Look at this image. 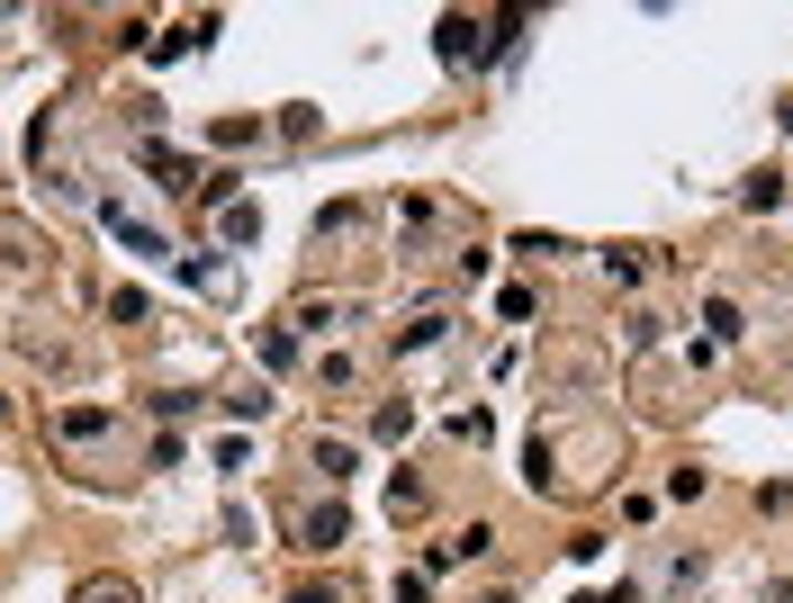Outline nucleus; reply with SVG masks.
<instances>
[{"label":"nucleus","instance_id":"nucleus-20","mask_svg":"<svg viewBox=\"0 0 793 603\" xmlns=\"http://www.w3.org/2000/svg\"><path fill=\"white\" fill-rule=\"evenodd\" d=\"M577 603H631V585H614V594H577Z\"/></svg>","mask_w":793,"mask_h":603},{"label":"nucleus","instance_id":"nucleus-10","mask_svg":"<svg viewBox=\"0 0 793 603\" xmlns=\"http://www.w3.org/2000/svg\"><path fill=\"white\" fill-rule=\"evenodd\" d=\"M740 208H784V171H758V180H740Z\"/></svg>","mask_w":793,"mask_h":603},{"label":"nucleus","instance_id":"nucleus-18","mask_svg":"<svg viewBox=\"0 0 793 603\" xmlns=\"http://www.w3.org/2000/svg\"><path fill=\"white\" fill-rule=\"evenodd\" d=\"M109 315L117 324H145V289H109Z\"/></svg>","mask_w":793,"mask_h":603},{"label":"nucleus","instance_id":"nucleus-4","mask_svg":"<svg viewBox=\"0 0 793 603\" xmlns=\"http://www.w3.org/2000/svg\"><path fill=\"white\" fill-rule=\"evenodd\" d=\"M343 531H352L343 505H307V513H298V550H343Z\"/></svg>","mask_w":793,"mask_h":603},{"label":"nucleus","instance_id":"nucleus-8","mask_svg":"<svg viewBox=\"0 0 793 603\" xmlns=\"http://www.w3.org/2000/svg\"><path fill=\"white\" fill-rule=\"evenodd\" d=\"M370 433H379V441H406V433H415V406H406V396H388V406L370 415Z\"/></svg>","mask_w":793,"mask_h":603},{"label":"nucleus","instance_id":"nucleus-3","mask_svg":"<svg viewBox=\"0 0 793 603\" xmlns=\"http://www.w3.org/2000/svg\"><path fill=\"white\" fill-rule=\"evenodd\" d=\"M136 154H145V171H154V180H163V189H172V198H198V180H208V171H198V163H189V154H172V145H154V136H145V145H136Z\"/></svg>","mask_w":793,"mask_h":603},{"label":"nucleus","instance_id":"nucleus-12","mask_svg":"<svg viewBox=\"0 0 793 603\" xmlns=\"http://www.w3.org/2000/svg\"><path fill=\"white\" fill-rule=\"evenodd\" d=\"M703 324H712V343H740V333H749V324H740V306H731V298H712V306H703Z\"/></svg>","mask_w":793,"mask_h":603},{"label":"nucleus","instance_id":"nucleus-16","mask_svg":"<svg viewBox=\"0 0 793 603\" xmlns=\"http://www.w3.org/2000/svg\"><path fill=\"white\" fill-rule=\"evenodd\" d=\"M442 333H451V324H442V315H415V324H406V333H396V352H424V343H442Z\"/></svg>","mask_w":793,"mask_h":603},{"label":"nucleus","instance_id":"nucleus-5","mask_svg":"<svg viewBox=\"0 0 793 603\" xmlns=\"http://www.w3.org/2000/svg\"><path fill=\"white\" fill-rule=\"evenodd\" d=\"M54 433H63V441H109L117 424H109V406H63V415H54Z\"/></svg>","mask_w":793,"mask_h":603},{"label":"nucleus","instance_id":"nucleus-11","mask_svg":"<svg viewBox=\"0 0 793 603\" xmlns=\"http://www.w3.org/2000/svg\"><path fill=\"white\" fill-rule=\"evenodd\" d=\"M640 271H649V261H640V243H614V252H605V280H614V289H631Z\"/></svg>","mask_w":793,"mask_h":603},{"label":"nucleus","instance_id":"nucleus-2","mask_svg":"<svg viewBox=\"0 0 793 603\" xmlns=\"http://www.w3.org/2000/svg\"><path fill=\"white\" fill-rule=\"evenodd\" d=\"M100 226H109V235H117L126 252H145V261H163V271H172V261H181V252H172V243H163V235H154V226L136 217V208H117V198H100Z\"/></svg>","mask_w":793,"mask_h":603},{"label":"nucleus","instance_id":"nucleus-1","mask_svg":"<svg viewBox=\"0 0 793 603\" xmlns=\"http://www.w3.org/2000/svg\"><path fill=\"white\" fill-rule=\"evenodd\" d=\"M523 28H533V10H442L433 45H442L451 73H487L496 54H514V37H523Z\"/></svg>","mask_w":793,"mask_h":603},{"label":"nucleus","instance_id":"nucleus-13","mask_svg":"<svg viewBox=\"0 0 793 603\" xmlns=\"http://www.w3.org/2000/svg\"><path fill=\"white\" fill-rule=\"evenodd\" d=\"M261 361L289 370V361H298V333H289V324H261Z\"/></svg>","mask_w":793,"mask_h":603},{"label":"nucleus","instance_id":"nucleus-15","mask_svg":"<svg viewBox=\"0 0 793 603\" xmlns=\"http://www.w3.org/2000/svg\"><path fill=\"white\" fill-rule=\"evenodd\" d=\"M217 226H226V243H253V235H261V208H244V198H235V208H226Z\"/></svg>","mask_w":793,"mask_h":603},{"label":"nucleus","instance_id":"nucleus-17","mask_svg":"<svg viewBox=\"0 0 793 603\" xmlns=\"http://www.w3.org/2000/svg\"><path fill=\"white\" fill-rule=\"evenodd\" d=\"M388 513H396V522H415V513H424V487H415V478H396V487H388Z\"/></svg>","mask_w":793,"mask_h":603},{"label":"nucleus","instance_id":"nucleus-21","mask_svg":"<svg viewBox=\"0 0 793 603\" xmlns=\"http://www.w3.org/2000/svg\"><path fill=\"white\" fill-rule=\"evenodd\" d=\"M0 424H10V406H0Z\"/></svg>","mask_w":793,"mask_h":603},{"label":"nucleus","instance_id":"nucleus-19","mask_svg":"<svg viewBox=\"0 0 793 603\" xmlns=\"http://www.w3.org/2000/svg\"><path fill=\"white\" fill-rule=\"evenodd\" d=\"M289 603H343V594H334V585H298Z\"/></svg>","mask_w":793,"mask_h":603},{"label":"nucleus","instance_id":"nucleus-7","mask_svg":"<svg viewBox=\"0 0 793 603\" xmlns=\"http://www.w3.org/2000/svg\"><path fill=\"white\" fill-rule=\"evenodd\" d=\"M352 459H361L352 441H325V433H316V468H325V487H343V478H352Z\"/></svg>","mask_w":793,"mask_h":603},{"label":"nucleus","instance_id":"nucleus-14","mask_svg":"<svg viewBox=\"0 0 793 603\" xmlns=\"http://www.w3.org/2000/svg\"><path fill=\"white\" fill-rule=\"evenodd\" d=\"M73 603H136V585H126V576H91Z\"/></svg>","mask_w":793,"mask_h":603},{"label":"nucleus","instance_id":"nucleus-6","mask_svg":"<svg viewBox=\"0 0 793 603\" xmlns=\"http://www.w3.org/2000/svg\"><path fill=\"white\" fill-rule=\"evenodd\" d=\"M343 315H352V298H298V315H289V324H298V333H334Z\"/></svg>","mask_w":793,"mask_h":603},{"label":"nucleus","instance_id":"nucleus-9","mask_svg":"<svg viewBox=\"0 0 793 603\" xmlns=\"http://www.w3.org/2000/svg\"><path fill=\"white\" fill-rule=\"evenodd\" d=\"M361 226H370V208H352V198H343V208H325V217H316V243H325V235L343 243V235H361Z\"/></svg>","mask_w":793,"mask_h":603}]
</instances>
